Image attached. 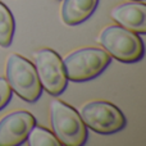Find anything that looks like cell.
Returning <instances> with one entry per match:
<instances>
[{
  "label": "cell",
  "mask_w": 146,
  "mask_h": 146,
  "mask_svg": "<svg viewBox=\"0 0 146 146\" xmlns=\"http://www.w3.org/2000/svg\"><path fill=\"white\" fill-rule=\"evenodd\" d=\"M36 126V118L28 111H13L0 121V146H18L27 140Z\"/></svg>",
  "instance_id": "obj_7"
},
{
  "label": "cell",
  "mask_w": 146,
  "mask_h": 146,
  "mask_svg": "<svg viewBox=\"0 0 146 146\" xmlns=\"http://www.w3.org/2000/svg\"><path fill=\"white\" fill-rule=\"evenodd\" d=\"M111 58L105 50L83 48L67 55L63 60L67 78L74 82H85L99 77L110 64Z\"/></svg>",
  "instance_id": "obj_3"
},
{
  "label": "cell",
  "mask_w": 146,
  "mask_h": 146,
  "mask_svg": "<svg viewBox=\"0 0 146 146\" xmlns=\"http://www.w3.org/2000/svg\"><path fill=\"white\" fill-rule=\"evenodd\" d=\"M30 146H59L60 142L55 137L53 132L49 129L42 128L38 126H33V128L30 131L27 136V140Z\"/></svg>",
  "instance_id": "obj_11"
},
{
  "label": "cell",
  "mask_w": 146,
  "mask_h": 146,
  "mask_svg": "<svg viewBox=\"0 0 146 146\" xmlns=\"http://www.w3.org/2000/svg\"><path fill=\"white\" fill-rule=\"evenodd\" d=\"M80 117L85 126L101 135H111L127 126L122 110L108 101H91L82 106Z\"/></svg>",
  "instance_id": "obj_5"
},
{
  "label": "cell",
  "mask_w": 146,
  "mask_h": 146,
  "mask_svg": "<svg viewBox=\"0 0 146 146\" xmlns=\"http://www.w3.org/2000/svg\"><path fill=\"white\" fill-rule=\"evenodd\" d=\"M101 46L119 62L136 63L144 58V41L139 33L122 26H109L100 35Z\"/></svg>",
  "instance_id": "obj_2"
},
{
  "label": "cell",
  "mask_w": 146,
  "mask_h": 146,
  "mask_svg": "<svg viewBox=\"0 0 146 146\" xmlns=\"http://www.w3.org/2000/svg\"><path fill=\"white\" fill-rule=\"evenodd\" d=\"M7 81L21 99L35 103L42 94V86L36 68L28 59L12 54L7 60Z\"/></svg>",
  "instance_id": "obj_4"
},
{
  "label": "cell",
  "mask_w": 146,
  "mask_h": 146,
  "mask_svg": "<svg viewBox=\"0 0 146 146\" xmlns=\"http://www.w3.org/2000/svg\"><path fill=\"white\" fill-rule=\"evenodd\" d=\"M15 23L9 8L0 1V46L9 48L14 37Z\"/></svg>",
  "instance_id": "obj_10"
},
{
  "label": "cell",
  "mask_w": 146,
  "mask_h": 146,
  "mask_svg": "<svg viewBox=\"0 0 146 146\" xmlns=\"http://www.w3.org/2000/svg\"><path fill=\"white\" fill-rule=\"evenodd\" d=\"M111 18L119 26L136 33H146V5L144 3H126L111 10Z\"/></svg>",
  "instance_id": "obj_8"
},
{
  "label": "cell",
  "mask_w": 146,
  "mask_h": 146,
  "mask_svg": "<svg viewBox=\"0 0 146 146\" xmlns=\"http://www.w3.org/2000/svg\"><path fill=\"white\" fill-rule=\"evenodd\" d=\"M135 1H139V0H135Z\"/></svg>",
  "instance_id": "obj_13"
},
{
  "label": "cell",
  "mask_w": 146,
  "mask_h": 146,
  "mask_svg": "<svg viewBox=\"0 0 146 146\" xmlns=\"http://www.w3.org/2000/svg\"><path fill=\"white\" fill-rule=\"evenodd\" d=\"M12 99V88L5 78L0 77V110L9 104Z\"/></svg>",
  "instance_id": "obj_12"
},
{
  "label": "cell",
  "mask_w": 146,
  "mask_h": 146,
  "mask_svg": "<svg viewBox=\"0 0 146 146\" xmlns=\"http://www.w3.org/2000/svg\"><path fill=\"white\" fill-rule=\"evenodd\" d=\"M99 0H64L62 18L68 26H78L95 13Z\"/></svg>",
  "instance_id": "obj_9"
},
{
  "label": "cell",
  "mask_w": 146,
  "mask_h": 146,
  "mask_svg": "<svg viewBox=\"0 0 146 146\" xmlns=\"http://www.w3.org/2000/svg\"><path fill=\"white\" fill-rule=\"evenodd\" d=\"M50 118L54 133L60 145L82 146L87 141V129L80 114L60 100L51 101Z\"/></svg>",
  "instance_id": "obj_1"
},
{
  "label": "cell",
  "mask_w": 146,
  "mask_h": 146,
  "mask_svg": "<svg viewBox=\"0 0 146 146\" xmlns=\"http://www.w3.org/2000/svg\"><path fill=\"white\" fill-rule=\"evenodd\" d=\"M35 68L42 88L50 95L58 96L67 88L68 78L64 71L63 60L54 50L48 48L35 53Z\"/></svg>",
  "instance_id": "obj_6"
}]
</instances>
